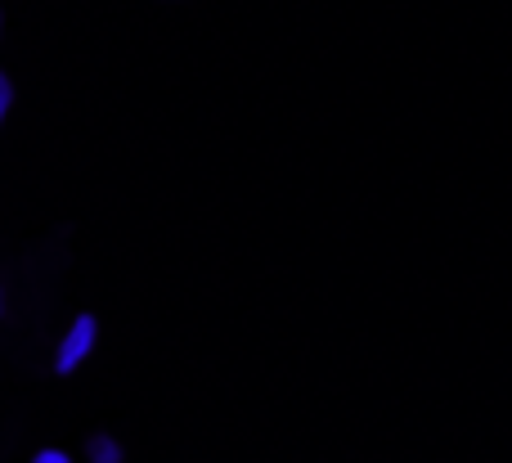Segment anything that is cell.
<instances>
[{"label": "cell", "instance_id": "obj_1", "mask_svg": "<svg viewBox=\"0 0 512 463\" xmlns=\"http://www.w3.org/2000/svg\"><path fill=\"white\" fill-rule=\"evenodd\" d=\"M95 338H99L95 315H77V320L68 324V333H63V342H59L54 369H59V374H72V369H77L81 360H86L90 351H95Z\"/></svg>", "mask_w": 512, "mask_h": 463}, {"label": "cell", "instance_id": "obj_2", "mask_svg": "<svg viewBox=\"0 0 512 463\" xmlns=\"http://www.w3.org/2000/svg\"><path fill=\"white\" fill-rule=\"evenodd\" d=\"M86 455H90V463H122V446H117L108 432H99V437H90Z\"/></svg>", "mask_w": 512, "mask_h": 463}, {"label": "cell", "instance_id": "obj_3", "mask_svg": "<svg viewBox=\"0 0 512 463\" xmlns=\"http://www.w3.org/2000/svg\"><path fill=\"white\" fill-rule=\"evenodd\" d=\"M32 463H72V459L63 455V450H41V455H36Z\"/></svg>", "mask_w": 512, "mask_h": 463}, {"label": "cell", "instance_id": "obj_4", "mask_svg": "<svg viewBox=\"0 0 512 463\" xmlns=\"http://www.w3.org/2000/svg\"><path fill=\"white\" fill-rule=\"evenodd\" d=\"M9 99H14V90H9V81H5V77H0V117H5V113H9Z\"/></svg>", "mask_w": 512, "mask_h": 463}]
</instances>
